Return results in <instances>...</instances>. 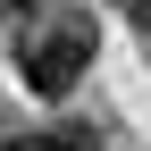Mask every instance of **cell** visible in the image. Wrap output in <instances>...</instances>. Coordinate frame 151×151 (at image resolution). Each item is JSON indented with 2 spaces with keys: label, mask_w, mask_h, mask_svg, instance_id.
<instances>
[{
  "label": "cell",
  "mask_w": 151,
  "mask_h": 151,
  "mask_svg": "<svg viewBox=\"0 0 151 151\" xmlns=\"http://www.w3.org/2000/svg\"><path fill=\"white\" fill-rule=\"evenodd\" d=\"M118 17H126V25H143V34H151V0H118Z\"/></svg>",
  "instance_id": "4"
},
{
  "label": "cell",
  "mask_w": 151,
  "mask_h": 151,
  "mask_svg": "<svg viewBox=\"0 0 151 151\" xmlns=\"http://www.w3.org/2000/svg\"><path fill=\"white\" fill-rule=\"evenodd\" d=\"M17 9H50V0H17Z\"/></svg>",
  "instance_id": "5"
},
{
  "label": "cell",
  "mask_w": 151,
  "mask_h": 151,
  "mask_svg": "<svg viewBox=\"0 0 151 151\" xmlns=\"http://www.w3.org/2000/svg\"><path fill=\"white\" fill-rule=\"evenodd\" d=\"M92 50H101V34H92V17H50L42 34H25V50H17V76H25V92H42V101H67L76 84H84Z\"/></svg>",
  "instance_id": "1"
},
{
  "label": "cell",
  "mask_w": 151,
  "mask_h": 151,
  "mask_svg": "<svg viewBox=\"0 0 151 151\" xmlns=\"http://www.w3.org/2000/svg\"><path fill=\"white\" fill-rule=\"evenodd\" d=\"M0 151H59L50 126H25V134H0Z\"/></svg>",
  "instance_id": "3"
},
{
  "label": "cell",
  "mask_w": 151,
  "mask_h": 151,
  "mask_svg": "<svg viewBox=\"0 0 151 151\" xmlns=\"http://www.w3.org/2000/svg\"><path fill=\"white\" fill-rule=\"evenodd\" d=\"M50 134H59V151H101V134H92L84 118H67V126H50Z\"/></svg>",
  "instance_id": "2"
}]
</instances>
